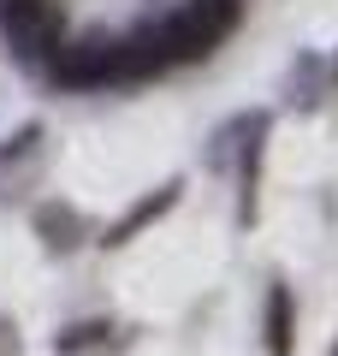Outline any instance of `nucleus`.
<instances>
[{
	"mask_svg": "<svg viewBox=\"0 0 338 356\" xmlns=\"http://www.w3.org/2000/svg\"><path fill=\"white\" fill-rule=\"evenodd\" d=\"M332 356H338V350H332Z\"/></svg>",
	"mask_w": 338,
	"mask_h": 356,
	"instance_id": "6e6552de",
	"label": "nucleus"
},
{
	"mask_svg": "<svg viewBox=\"0 0 338 356\" xmlns=\"http://www.w3.org/2000/svg\"><path fill=\"white\" fill-rule=\"evenodd\" d=\"M107 332H113L107 321H77V327H65L60 339H54V350H60V356H77V350H89V344H101Z\"/></svg>",
	"mask_w": 338,
	"mask_h": 356,
	"instance_id": "423d86ee",
	"label": "nucleus"
},
{
	"mask_svg": "<svg viewBox=\"0 0 338 356\" xmlns=\"http://www.w3.org/2000/svg\"><path fill=\"white\" fill-rule=\"evenodd\" d=\"M36 232H42V243H48V250H77V238H83V220H77L72 208L48 202V208H36Z\"/></svg>",
	"mask_w": 338,
	"mask_h": 356,
	"instance_id": "39448f33",
	"label": "nucleus"
},
{
	"mask_svg": "<svg viewBox=\"0 0 338 356\" xmlns=\"http://www.w3.org/2000/svg\"><path fill=\"white\" fill-rule=\"evenodd\" d=\"M48 77L65 95H101V89H125V65H119V36H83L60 42L48 54Z\"/></svg>",
	"mask_w": 338,
	"mask_h": 356,
	"instance_id": "f257e3e1",
	"label": "nucleus"
},
{
	"mask_svg": "<svg viewBox=\"0 0 338 356\" xmlns=\"http://www.w3.org/2000/svg\"><path fill=\"white\" fill-rule=\"evenodd\" d=\"M332 83H338V65H332Z\"/></svg>",
	"mask_w": 338,
	"mask_h": 356,
	"instance_id": "0eeeda50",
	"label": "nucleus"
},
{
	"mask_svg": "<svg viewBox=\"0 0 338 356\" xmlns=\"http://www.w3.org/2000/svg\"><path fill=\"white\" fill-rule=\"evenodd\" d=\"M243 6H250V0H184L178 13L190 18V30H196L208 48H220V42L243 24Z\"/></svg>",
	"mask_w": 338,
	"mask_h": 356,
	"instance_id": "f03ea898",
	"label": "nucleus"
},
{
	"mask_svg": "<svg viewBox=\"0 0 338 356\" xmlns=\"http://www.w3.org/2000/svg\"><path fill=\"white\" fill-rule=\"evenodd\" d=\"M267 356H291V344H297V297H291V285H267Z\"/></svg>",
	"mask_w": 338,
	"mask_h": 356,
	"instance_id": "20e7f679",
	"label": "nucleus"
},
{
	"mask_svg": "<svg viewBox=\"0 0 338 356\" xmlns=\"http://www.w3.org/2000/svg\"><path fill=\"white\" fill-rule=\"evenodd\" d=\"M178 191H184V184L172 178V184H161L154 196L131 202V208H125V220H119V226H107V238H101V243H113V250H119V243H131V238H137L143 226H154L161 214H172V208H178Z\"/></svg>",
	"mask_w": 338,
	"mask_h": 356,
	"instance_id": "7ed1b4c3",
	"label": "nucleus"
}]
</instances>
